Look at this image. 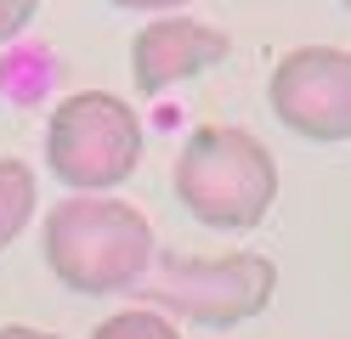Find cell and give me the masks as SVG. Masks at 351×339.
<instances>
[{
  "label": "cell",
  "instance_id": "1",
  "mask_svg": "<svg viewBox=\"0 0 351 339\" xmlns=\"http://www.w3.org/2000/svg\"><path fill=\"white\" fill-rule=\"evenodd\" d=\"M153 260H159L153 221L114 192H74L46 215V266L69 294L108 300L142 283Z\"/></svg>",
  "mask_w": 351,
  "mask_h": 339
},
{
  "label": "cell",
  "instance_id": "2",
  "mask_svg": "<svg viewBox=\"0 0 351 339\" xmlns=\"http://www.w3.org/2000/svg\"><path fill=\"white\" fill-rule=\"evenodd\" d=\"M176 198L215 232H250L278 203V158L238 125H199L176 158Z\"/></svg>",
  "mask_w": 351,
  "mask_h": 339
},
{
  "label": "cell",
  "instance_id": "3",
  "mask_svg": "<svg viewBox=\"0 0 351 339\" xmlns=\"http://www.w3.org/2000/svg\"><path fill=\"white\" fill-rule=\"evenodd\" d=\"M46 164L69 192H114L142 164V119L114 90H69L46 125Z\"/></svg>",
  "mask_w": 351,
  "mask_h": 339
},
{
  "label": "cell",
  "instance_id": "4",
  "mask_svg": "<svg viewBox=\"0 0 351 339\" xmlns=\"http://www.w3.org/2000/svg\"><path fill=\"white\" fill-rule=\"evenodd\" d=\"M278 294V266L267 255H170L147 283L142 305L176 311L199 328H238L255 323Z\"/></svg>",
  "mask_w": 351,
  "mask_h": 339
},
{
  "label": "cell",
  "instance_id": "5",
  "mask_svg": "<svg viewBox=\"0 0 351 339\" xmlns=\"http://www.w3.org/2000/svg\"><path fill=\"white\" fill-rule=\"evenodd\" d=\"M267 102L278 125H289L306 142H346L351 136V51L346 45H295L283 51Z\"/></svg>",
  "mask_w": 351,
  "mask_h": 339
},
{
  "label": "cell",
  "instance_id": "6",
  "mask_svg": "<svg viewBox=\"0 0 351 339\" xmlns=\"http://www.w3.org/2000/svg\"><path fill=\"white\" fill-rule=\"evenodd\" d=\"M227 51H232V40L199 17H153L130 40V79H136L142 97H159V90L199 79L204 68L227 62Z\"/></svg>",
  "mask_w": 351,
  "mask_h": 339
},
{
  "label": "cell",
  "instance_id": "7",
  "mask_svg": "<svg viewBox=\"0 0 351 339\" xmlns=\"http://www.w3.org/2000/svg\"><path fill=\"white\" fill-rule=\"evenodd\" d=\"M34 203H40V181H34V170L23 164V158L6 153V158H0V249H12L17 238H23Z\"/></svg>",
  "mask_w": 351,
  "mask_h": 339
},
{
  "label": "cell",
  "instance_id": "8",
  "mask_svg": "<svg viewBox=\"0 0 351 339\" xmlns=\"http://www.w3.org/2000/svg\"><path fill=\"white\" fill-rule=\"evenodd\" d=\"M91 339H182V334H176V323H170L165 311H153V305H130V311L102 316V323L91 328Z\"/></svg>",
  "mask_w": 351,
  "mask_h": 339
},
{
  "label": "cell",
  "instance_id": "9",
  "mask_svg": "<svg viewBox=\"0 0 351 339\" xmlns=\"http://www.w3.org/2000/svg\"><path fill=\"white\" fill-rule=\"evenodd\" d=\"M34 12H40V0H0V45H12L34 23Z\"/></svg>",
  "mask_w": 351,
  "mask_h": 339
},
{
  "label": "cell",
  "instance_id": "10",
  "mask_svg": "<svg viewBox=\"0 0 351 339\" xmlns=\"http://www.w3.org/2000/svg\"><path fill=\"white\" fill-rule=\"evenodd\" d=\"M108 6H125V12H153V17H165L176 6H187V0H108Z\"/></svg>",
  "mask_w": 351,
  "mask_h": 339
},
{
  "label": "cell",
  "instance_id": "11",
  "mask_svg": "<svg viewBox=\"0 0 351 339\" xmlns=\"http://www.w3.org/2000/svg\"><path fill=\"white\" fill-rule=\"evenodd\" d=\"M0 339H62V334H46V328H29V323H6Z\"/></svg>",
  "mask_w": 351,
  "mask_h": 339
}]
</instances>
